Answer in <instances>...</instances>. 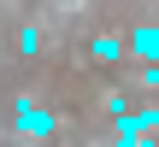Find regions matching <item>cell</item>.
Returning <instances> with one entry per match:
<instances>
[{
	"mask_svg": "<svg viewBox=\"0 0 159 147\" xmlns=\"http://www.w3.org/2000/svg\"><path fill=\"white\" fill-rule=\"evenodd\" d=\"M94 59H124V41L118 35H94Z\"/></svg>",
	"mask_w": 159,
	"mask_h": 147,
	"instance_id": "3",
	"label": "cell"
},
{
	"mask_svg": "<svg viewBox=\"0 0 159 147\" xmlns=\"http://www.w3.org/2000/svg\"><path fill=\"white\" fill-rule=\"evenodd\" d=\"M136 124H142V130H159V106L153 112H136Z\"/></svg>",
	"mask_w": 159,
	"mask_h": 147,
	"instance_id": "4",
	"label": "cell"
},
{
	"mask_svg": "<svg viewBox=\"0 0 159 147\" xmlns=\"http://www.w3.org/2000/svg\"><path fill=\"white\" fill-rule=\"evenodd\" d=\"M53 130V118L41 112V106H30V100H18V136H30V141H41Z\"/></svg>",
	"mask_w": 159,
	"mask_h": 147,
	"instance_id": "1",
	"label": "cell"
},
{
	"mask_svg": "<svg viewBox=\"0 0 159 147\" xmlns=\"http://www.w3.org/2000/svg\"><path fill=\"white\" fill-rule=\"evenodd\" d=\"M130 53H136V59H159V24H142V29L130 35Z\"/></svg>",
	"mask_w": 159,
	"mask_h": 147,
	"instance_id": "2",
	"label": "cell"
}]
</instances>
